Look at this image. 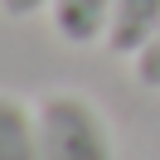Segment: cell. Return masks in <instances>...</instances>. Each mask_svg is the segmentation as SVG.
<instances>
[{
  "label": "cell",
  "mask_w": 160,
  "mask_h": 160,
  "mask_svg": "<svg viewBox=\"0 0 160 160\" xmlns=\"http://www.w3.org/2000/svg\"><path fill=\"white\" fill-rule=\"evenodd\" d=\"M34 112H39L44 160H112L107 117L82 92H49Z\"/></svg>",
  "instance_id": "1"
},
{
  "label": "cell",
  "mask_w": 160,
  "mask_h": 160,
  "mask_svg": "<svg viewBox=\"0 0 160 160\" xmlns=\"http://www.w3.org/2000/svg\"><path fill=\"white\" fill-rule=\"evenodd\" d=\"M160 34V0H112V15H107V53L117 58H136L141 44H150Z\"/></svg>",
  "instance_id": "2"
},
{
  "label": "cell",
  "mask_w": 160,
  "mask_h": 160,
  "mask_svg": "<svg viewBox=\"0 0 160 160\" xmlns=\"http://www.w3.org/2000/svg\"><path fill=\"white\" fill-rule=\"evenodd\" d=\"M107 15L112 0H49V24L63 44L73 49H88L107 34Z\"/></svg>",
  "instance_id": "3"
},
{
  "label": "cell",
  "mask_w": 160,
  "mask_h": 160,
  "mask_svg": "<svg viewBox=\"0 0 160 160\" xmlns=\"http://www.w3.org/2000/svg\"><path fill=\"white\" fill-rule=\"evenodd\" d=\"M0 160H44L39 112H29L10 92H0Z\"/></svg>",
  "instance_id": "4"
},
{
  "label": "cell",
  "mask_w": 160,
  "mask_h": 160,
  "mask_svg": "<svg viewBox=\"0 0 160 160\" xmlns=\"http://www.w3.org/2000/svg\"><path fill=\"white\" fill-rule=\"evenodd\" d=\"M131 73H136V82H141V88L160 92V34H155L150 44H141V49H136V58H131Z\"/></svg>",
  "instance_id": "5"
},
{
  "label": "cell",
  "mask_w": 160,
  "mask_h": 160,
  "mask_svg": "<svg viewBox=\"0 0 160 160\" xmlns=\"http://www.w3.org/2000/svg\"><path fill=\"white\" fill-rule=\"evenodd\" d=\"M0 10L10 15V20H34V15L49 10V0H0Z\"/></svg>",
  "instance_id": "6"
}]
</instances>
